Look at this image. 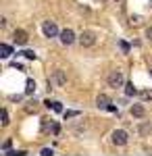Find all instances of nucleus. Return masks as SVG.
Listing matches in <instances>:
<instances>
[{"label": "nucleus", "instance_id": "nucleus-1", "mask_svg": "<svg viewBox=\"0 0 152 156\" xmlns=\"http://www.w3.org/2000/svg\"><path fill=\"white\" fill-rule=\"evenodd\" d=\"M123 81H125V77H123V73H121V71H113L110 75H108V85H110V87H115V90L121 87Z\"/></svg>", "mask_w": 152, "mask_h": 156}, {"label": "nucleus", "instance_id": "nucleus-2", "mask_svg": "<svg viewBox=\"0 0 152 156\" xmlns=\"http://www.w3.org/2000/svg\"><path fill=\"white\" fill-rule=\"evenodd\" d=\"M110 137H113V144L115 146H125L127 144V131H123V129H115Z\"/></svg>", "mask_w": 152, "mask_h": 156}, {"label": "nucleus", "instance_id": "nucleus-3", "mask_svg": "<svg viewBox=\"0 0 152 156\" xmlns=\"http://www.w3.org/2000/svg\"><path fill=\"white\" fill-rule=\"evenodd\" d=\"M79 44L85 46V48H90L96 44V36H94V31H83L81 36H79Z\"/></svg>", "mask_w": 152, "mask_h": 156}, {"label": "nucleus", "instance_id": "nucleus-4", "mask_svg": "<svg viewBox=\"0 0 152 156\" xmlns=\"http://www.w3.org/2000/svg\"><path fill=\"white\" fill-rule=\"evenodd\" d=\"M42 31H44V36H46V37L59 36V29H56V25L52 23V21H46V23L42 25Z\"/></svg>", "mask_w": 152, "mask_h": 156}, {"label": "nucleus", "instance_id": "nucleus-5", "mask_svg": "<svg viewBox=\"0 0 152 156\" xmlns=\"http://www.w3.org/2000/svg\"><path fill=\"white\" fill-rule=\"evenodd\" d=\"M60 42L65 44V46H69L75 42V34L71 31V29H65V31H60Z\"/></svg>", "mask_w": 152, "mask_h": 156}, {"label": "nucleus", "instance_id": "nucleus-6", "mask_svg": "<svg viewBox=\"0 0 152 156\" xmlns=\"http://www.w3.org/2000/svg\"><path fill=\"white\" fill-rule=\"evenodd\" d=\"M13 37H15V42H17L19 46H25V44H27V40H29V37H27V34H25L23 29H17Z\"/></svg>", "mask_w": 152, "mask_h": 156}, {"label": "nucleus", "instance_id": "nucleus-7", "mask_svg": "<svg viewBox=\"0 0 152 156\" xmlns=\"http://www.w3.org/2000/svg\"><path fill=\"white\" fill-rule=\"evenodd\" d=\"M96 106L108 110V106H110V100H108V96H106V94H100V96L96 98Z\"/></svg>", "mask_w": 152, "mask_h": 156}, {"label": "nucleus", "instance_id": "nucleus-8", "mask_svg": "<svg viewBox=\"0 0 152 156\" xmlns=\"http://www.w3.org/2000/svg\"><path fill=\"white\" fill-rule=\"evenodd\" d=\"M146 115V108L142 106V104H133L131 106V117H138V119H142Z\"/></svg>", "mask_w": 152, "mask_h": 156}, {"label": "nucleus", "instance_id": "nucleus-9", "mask_svg": "<svg viewBox=\"0 0 152 156\" xmlns=\"http://www.w3.org/2000/svg\"><path fill=\"white\" fill-rule=\"evenodd\" d=\"M11 54H13V48L9 44H2V46H0V56H2V58H9Z\"/></svg>", "mask_w": 152, "mask_h": 156}, {"label": "nucleus", "instance_id": "nucleus-10", "mask_svg": "<svg viewBox=\"0 0 152 156\" xmlns=\"http://www.w3.org/2000/svg\"><path fill=\"white\" fill-rule=\"evenodd\" d=\"M150 131H152V125H150V123H142L140 127H138V133H140V135H148Z\"/></svg>", "mask_w": 152, "mask_h": 156}, {"label": "nucleus", "instance_id": "nucleus-11", "mask_svg": "<svg viewBox=\"0 0 152 156\" xmlns=\"http://www.w3.org/2000/svg\"><path fill=\"white\" fill-rule=\"evenodd\" d=\"M34 92H35V81H34V79H27V83H25V94L31 96Z\"/></svg>", "mask_w": 152, "mask_h": 156}, {"label": "nucleus", "instance_id": "nucleus-12", "mask_svg": "<svg viewBox=\"0 0 152 156\" xmlns=\"http://www.w3.org/2000/svg\"><path fill=\"white\" fill-rule=\"evenodd\" d=\"M48 108H52L54 112H63V106H60V102H46Z\"/></svg>", "mask_w": 152, "mask_h": 156}, {"label": "nucleus", "instance_id": "nucleus-13", "mask_svg": "<svg viewBox=\"0 0 152 156\" xmlns=\"http://www.w3.org/2000/svg\"><path fill=\"white\" fill-rule=\"evenodd\" d=\"M125 94H127V96H136V94H138L136 85H133V83H127V85H125Z\"/></svg>", "mask_w": 152, "mask_h": 156}, {"label": "nucleus", "instance_id": "nucleus-14", "mask_svg": "<svg viewBox=\"0 0 152 156\" xmlns=\"http://www.w3.org/2000/svg\"><path fill=\"white\" fill-rule=\"evenodd\" d=\"M21 54H23L25 58H29V60H35V52H34V50H23Z\"/></svg>", "mask_w": 152, "mask_h": 156}, {"label": "nucleus", "instance_id": "nucleus-15", "mask_svg": "<svg viewBox=\"0 0 152 156\" xmlns=\"http://www.w3.org/2000/svg\"><path fill=\"white\" fill-rule=\"evenodd\" d=\"M140 96L144 98V100H152V90H142Z\"/></svg>", "mask_w": 152, "mask_h": 156}, {"label": "nucleus", "instance_id": "nucleus-16", "mask_svg": "<svg viewBox=\"0 0 152 156\" xmlns=\"http://www.w3.org/2000/svg\"><path fill=\"white\" fill-rule=\"evenodd\" d=\"M9 123H11V121H9V112H6V108H4V110H2V127H6Z\"/></svg>", "mask_w": 152, "mask_h": 156}, {"label": "nucleus", "instance_id": "nucleus-17", "mask_svg": "<svg viewBox=\"0 0 152 156\" xmlns=\"http://www.w3.org/2000/svg\"><path fill=\"white\" fill-rule=\"evenodd\" d=\"M54 79H56L59 83H65V73H63V71H56V75H54Z\"/></svg>", "mask_w": 152, "mask_h": 156}, {"label": "nucleus", "instance_id": "nucleus-18", "mask_svg": "<svg viewBox=\"0 0 152 156\" xmlns=\"http://www.w3.org/2000/svg\"><path fill=\"white\" fill-rule=\"evenodd\" d=\"M65 117H67V119H73V117H79V110H67V112H65Z\"/></svg>", "mask_w": 152, "mask_h": 156}, {"label": "nucleus", "instance_id": "nucleus-19", "mask_svg": "<svg viewBox=\"0 0 152 156\" xmlns=\"http://www.w3.org/2000/svg\"><path fill=\"white\" fill-rule=\"evenodd\" d=\"M50 131L54 133V135H59V131H60V125H59V123H52V129H50Z\"/></svg>", "mask_w": 152, "mask_h": 156}, {"label": "nucleus", "instance_id": "nucleus-20", "mask_svg": "<svg viewBox=\"0 0 152 156\" xmlns=\"http://www.w3.org/2000/svg\"><path fill=\"white\" fill-rule=\"evenodd\" d=\"M119 46H121L123 52H129V44H127V42H119Z\"/></svg>", "mask_w": 152, "mask_h": 156}, {"label": "nucleus", "instance_id": "nucleus-21", "mask_svg": "<svg viewBox=\"0 0 152 156\" xmlns=\"http://www.w3.org/2000/svg\"><path fill=\"white\" fill-rule=\"evenodd\" d=\"M131 23H133V25H140L142 19H140V17H131Z\"/></svg>", "mask_w": 152, "mask_h": 156}, {"label": "nucleus", "instance_id": "nucleus-22", "mask_svg": "<svg viewBox=\"0 0 152 156\" xmlns=\"http://www.w3.org/2000/svg\"><path fill=\"white\" fill-rule=\"evenodd\" d=\"M2 148H4V150H6V152H9V150H11V140H6V142H4V146H2Z\"/></svg>", "mask_w": 152, "mask_h": 156}, {"label": "nucleus", "instance_id": "nucleus-23", "mask_svg": "<svg viewBox=\"0 0 152 156\" xmlns=\"http://www.w3.org/2000/svg\"><path fill=\"white\" fill-rule=\"evenodd\" d=\"M42 154H44V156H50V154H52V150H48V148H44V150H42Z\"/></svg>", "mask_w": 152, "mask_h": 156}, {"label": "nucleus", "instance_id": "nucleus-24", "mask_svg": "<svg viewBox=\"0 0 152 156\" xmlns=\"http://www.w3.org/2000/svg\"><path fill=\"white\" fill-rule=\"evenodd\" d=\"M146 37H150V40H152V27H148V29H146Z\"/></svg>", "mask_w": 152, "mask_h": 156}, {"label": "nucleus", "instance_id": "nucleus-25", "mask_svg": "<svg viewBox=\"0 0 152 156\" xmlns=\"http://www.w3.org/2000/svg\"><path fill=\"white\" fill-rule=\"evenodd\" d=\"M150 75H152V69H150Z\"/></svg>", "mask_w": 152, "mask_h": 156}]
</instances>
